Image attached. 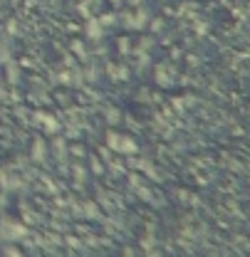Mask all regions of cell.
Instances as JSON below:
<instances>
[{"instance_id":"cell-2","label":"cell","mask_w":250,"mask_h":257,"mask_svg":"<svg viewBox=\"0 0 250 257\" xmlns=\"http://www.w3.org/2000/svg\"><path fill=\"white\" fill-rule=\"evenodd\" d=\"M3 60H5V55H3V47H0V62H3Z\"/></svg>"},{"instance_id":"cell-1","label":"cell","mask_w":250,"mask_h":257,"mask_svg":"<svg viewBox=\"0 0 250 257\" xmlns=\"http://www.w3.org/2000/svg\"><path fill=\"white\" fill-rule=\"evenodd\" d=\"M20 232H23V230H20L18 225H13V223H3V230H0V235H3V237H10V240L18 237Z\"/></svg>"}]
</instances>
